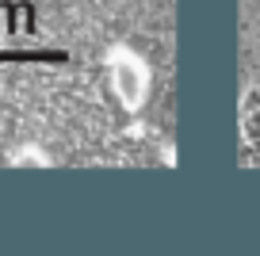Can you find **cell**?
<instances>
[{
    "label": "cell",
    "instance_id": "obj_1",
    "mask_svg": "<svg viewBox=\"0 0 260 256\" xmlns=\"http://www.w3.org/2000/svg\"><path fill=\"white\" fill-rule=\"evenodd\" d=\"M0 165H176V0H0Z\"/></svg>",
    "mask_w": 260,
    "mask_h": 256
},
{
    "label": "cell",
    "instance_id": "obj_2",
    "mask_svg": "<svg viewBox=\"0 0 260 256\" xmlns=\"http://www.w3.org/2000/svg\"><path fill=\"white\" fill-rule=\"evenodd\" d=\"M237 157L245 168H260V84L245 92L241 100V145Z\"/></svg>",
    "mask_w": 260,
    "mask_h": 256
}]
</instances>
